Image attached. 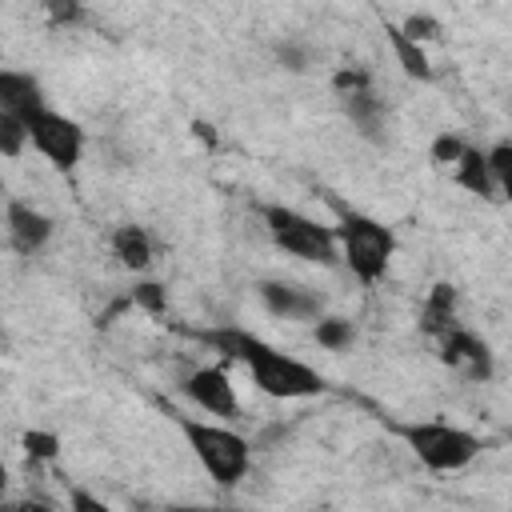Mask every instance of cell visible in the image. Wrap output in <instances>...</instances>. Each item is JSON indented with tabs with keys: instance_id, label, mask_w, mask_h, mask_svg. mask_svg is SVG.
Returning a JSON list of instances; mask_svg holds the SVG:
<instances>
[{
	"instance_id": "cell-1",
	"label": "cell",
	"mask_w": 512,
	"mask_h": 512,
	"mask_svg": "<svg viewBox=\"0 0 512 512\" xmlns=\"http://www.w3.org/2000/svg\"><path fill=\"white\" fill-rule=\"evenodd\" d=\"M196 336L204 344H212L224 360H240L248 368V376L256 380V388L272 400H312L328 388L312 364L272 348L268 340H260L244 328H212V332H196Z\"/></svg>"
},
{
	"instance_id": "cell-2",
	"label": "cell",
	"mask_w": 512,
	"mask_h": 512,
	"mask_svg": "<svg viewBox=\"0 0 512 512\" xmlns=\"http://www.w3.org/2000/svg\"><path fill=\"white\" fill-rule=\"evenodd\" d=\"M332 208H336V244H340L344 268L368 288L380 284L396 256V232L384 220H376L360 208H348L340 200H332Z\"/></svg>"
},
{
	"instance_id": "cell-3",
	"label": "cell",
	"mask_w": 512,
	"mask_h": 512,
	"mask_svg": "<svg viewBox=\"0 0 512 512\" xmlns=\"http://www.w3.org/2000/svg\"><path fill=\"white\" fill-rule=\"evenodd\" d=\"M176 428L184 432L192 456L200 460V468L220 484V488H236L248 468H252V444L248 436H240L228 424H208V420H192V416H172Z\"/></svg>"
},
{
	"instance_id": "cell-4",
	"label": "cell",
	"mask_w": 512,
	"mask_h": 512,
	"mask_svg": "<svg viewBox=\"0 0 512 512\" xmlns=\"http://www.w3.org/2000/svg\"><path fill=\"white\" fill-rule=\"evenodd\" d=\"M396 436L408 444V452L428 472H460L484 448V440L476 432L448 424V420H408V424H396Z\"/></svg>"
},
{
	"instance_id": "cell-5",
	"label": "cell",
	"mask_w": 512,
	"mask_h": 512,
	"mask_svg": "<svg viewBox=\"0 0 512 512\" xmlns=\"http://www.w3.org/2000/svg\"><path fill=\"white\" fill-rule=\"evenodd\" d=\"M260 220L272 236V244L304 264H324L332 268L340 260V244H336V228L304 216L300 208L288 204H260Z\"/></svg>"
},
{
	"instance_id": "cell-6",
	"label": "cell",
	"mask_w": 512,
	"mask_h": 512,
	"mask_svg": "<svg viewBox=\"0 0 512 512\" xmlns=\"http://www.w3.org/2000/svg\"><path fill=\"white\" fill-rule=\"evenodd\" d=\"M24 124H28V144H32L52 168L72 172V168L80 164L88 136H84V128H80L72 116L56 112V108H40V112H32Z\"/></svg>"
},
{
	"instance_id": "cell-7",
	"label": "cell",
	"mask_w": 512,
	"mask_h": 512,
	"mask_svg": "<svg viewBox=\"0 0 512 512\" xmlns=\"http://www.w3.org/2000/svg\"><path fill=\"white\" fill-rule=\"evenodd\" d=\"M184 396L192 404H200L208 416H224V420H240V396L232 388V376L224 364H204V368H192L184 376Z\"/></svg>"
},
{
	"instance_id": "cell-8",
	"label": "cell",
	"mask_w": 512,
	"mask_h": 512,
	"mask_svg": "<svg viewBox=\"0 0 512 512\" xmlns=\"http://www.w3.org/2000/svg\"><path fill=\"white\" fill-rule=\"evenodd\" d=\"M436 348H440V364H448V368H452V372H460L464 380L484 384V380H492V372H496L492 348H488L476 332H468L464 324L448 328V332L436 340Z\"/></svg>"
},
{
	"instance_id": "cell-9",
	"label": "cell",
	"mask_w": 512,
	"mask_h": 512,
	"mask_svg": "<svg viewBox=\"0 0 512 512\" xmlns=\"http://www.w3.org/2000/svg\"><path fill=\"white\" fill-rule=\"evenodd\" d=\"M260 304L280 320H320L324 316V292L296 284V280H260L256 284Z\"/></svg>"
},
{
	"instance_id": "cell-10",
	"label": "cell",
	"mask_w": 512,
	"mask_h": 512,
	"mask_svg": "<svg viewBox=\"0 0 512 512\" xmlns=\"http://www.w3.org/2000/svg\"><path fill=\"white\" fill-rule=\"evenodd\" d=\"M4 232H8L12 252L36 256V252L52 240L56 220H52L48 212H40L36 204H28V200H8V204H4Z\"/></svg>"
},
{
	"instance_id": "cell-11",
	"label": "cell",
	"mask_w": 512,
	"mask_h": 512,
	"mask_svg": "<svg viewBox=\"0 0 512 512\" xmlns=\"http://www.w3.org/2000/svg\"><path fill=\"white\" fill-rule=\"evenodd\" d=\"M340 108H344V116H348V124L356 128L360 140H368V144H384L388 140V108L376 96V88L372 92H356V96H340Z\"/></svg>"
},
{
	"instance_id": "cell-12",
	"label": "cell",
	"mask_w": 512,
	"mask_h": 512,
	"mask_svg": "<svg viewBox=\"0 0 512 512\" xmlns=\"http://www.w3.org/2000/svg\"><path fill=\"white\" fill-rule=\"evenodd\" d=\"M48 108L44 104V88L32 72H16V68H4L0 72V112L16 116V120H28L32 112Z\"/></svg>"
},
{
	"instance_id": "cell-13",
	"label": "cell",
	"mask_w": 512,
	"mask_h": 512,
	"mask_svg": "<svg viewBox=\"0 0 512 512\" xmlns=\"http://www.w3.org/2000/svg\"><path fill=\"white\" fill-rule=\"evenodd\" d=\"M112 256L128 268V272H144L152 260H156V248H152V236L144 224H116L112 228Z\"/></svg>"
},
{
	"instance_id": "cell-14",
	"label": "cell",
	"mask_w": 512,
	"mask_h": 512,
	"mask_svg": "<svg viewBox=\"0 0 512 512\" xmlns=\"http://www.w3.org/2000/svg\"><path fill=\"white\" fill-rule=\"evenodd\" d=\"M460 320H456V288L448 284V280H436L432 288H428V300H424V308H420V332L424 336H432V340H440L448 328H456Z\"/></svg>"
},
{
	"instance_id": "cell-15",
	"label": "cell",
	"mask_w": 512,
	"mask_h": 512,
	"mask_svg": "<svg viewBox=\"0 0 512 512\" xmlns=\"http://www.w3.org/2000/svg\"><path fill=\"white\" fill-rule=\"evenodd\" d=\"M384 36H388V44H392V56H396V64L404 68V76H412V80L428 84V80H432V60H428L424 44L408 40V36H404V28H400L396 20H384Z\"/></svg>"
},
{
	"instance_id": "cell-16",
	"label": "cell",
	"mask_w": 512,
	"mask_h": 512,
	"mask_svg": "<svg viewBox=\"0 0 512 512\" xmlns=\"http://www.w3.org/2000/svg\"><path fill=\"white\" fill-rule=\"evenodd\" d=\"M452 176H456V184L468 188L472 196H480V200H496V180H492V168H488V152L468 148V152L460 156V164L452 168Z\"/></svg>"
},
{
	"instance_id": "cell-17",
	"label": "cell",
	"mask_w": 512,
	"mask_h": 512,
	"mask_svg": "<svg viewBox=\"0 0 512 512\" xmlns=\"http://www.w3.org/2000/svg\"><path fill=\"white\" fill-rule=\"evenodd\" d=\"M312 336H316L320 348H328V352H344V348L356 344V324H352L348 316H320V320L312 324Z\"/></svg>"
},
{
	"instance_id": "cell-18",
	"label": "cell",
	"mask_w": 512,
	"mask_h": 512,
	"mask_svg": "<svg viewBox=\"0 0 512 512\" xmlns=\"http://www.w3.org/2000/svg\"><path fill=\"white\" fill-rule=\"evenodd\" d=\"M128 300H132V308H140L148 316H164L168 312V288L160 280H136Z\"/></svg>"
},
{
	"instance_id": "cell-19",
	"label": "cell",
	"mask_w": 512,
	"mask_h": 512,
	"mask_svg": "<svg viewBox=\"0 0 512 512\" xmlns=\"http://www.w3.org/2000/svg\"><path fill=\"white\" fill-rule=\"evenodd\" d=\"M272 56H276V64H280L284 72H308V68H312V48H308L304 40H296V36L276 40Z\"/></svg>"
},
{
	"instance_id": "cell-20",
	"label": "cell",
	"mask_w": 512,
	"mask_h": 512,
	"mask_svg": "<svg viewBox=\"0 0 512 512\" xmlns=\"http://www.w3.org/2000/svg\"><path fill=\"white\" fill-rule=\"evenodd\" d=\"M332 92L336 96H356V92H372V72L364 64H340L332 72Z\"/></svg>"
},
{
	"instance_id": "cell-21",
	"label": "cell",
	"mask_w": 512,
	"mask_h": 512,
	"mask_svg": "<svg viewBox=\"0 0 512 512\" xmlns=\"http://www.w3.org/2000/svg\"><path fill=\"white\" fill-rule=\"evenodd\" d=\"M400 28H404V36L416 40V44H432V40L444 36V24H440L432 12H408V16L400 20Z\"/></svg>"
},
{
	"instance_id": "cell-22",
	"label": "cell",
	"mask_w": 512,
	"mask_h": 512,
	"mask_svg": "<svg viewBox=\"0 0 512 512\" xmlns=\"http://www.w3.org/2000/svg\"><path fill=\"white\" fill-rule=\"evenodd\" d=\"M468 148H472V144H468L464 136H456V132H440V136L432 140L428 156H432V164H440V168H456L460 156H464Z\"/></svg>"
},
{
	"instance_id": "cell-23",
	"label": "cell",
	"mask_w": 512,
	"mask_h": 512,
	"mask_svg": "<svg viewBox=\"0 0 512 512\" xmlns=\"http://www.w3.org/2000/svg\"><path fill=\"white\" fill-rule=\"evenodd\" d=\"M24 144H28V124L16 120V116H8V112H0V152L8 160H16L24 152Z\"/></svg>"
},
{
	"instance_id": "cell-24",
	"label": "cell",
	"mask_w": 512,
	"mask_h": 512,
	"mask_svg": "<svg viewBox=\"0 0 512 512\" xmlns=\"http://www.w3.org/2000/svg\"><path fill=\"white\" fill-rule=\"evenodd\" d=\"M24 452H28L32 460H56L60 436H56V432H44V428H28V432H24Z\"/></svg>"
},
{
	"instance_id": "cell-25",
	"label": "cell",
	"mask_w": 512,
	"mask_h": 512,
	"mask_svg": "<svg viewBox=\"0 0 512 512\" xmlns=\"http://www.w3.org/2000/svg\"><path fill=\"white\" fill-rule=\"evenodd\" d=\"M44 12H48V20H52V28L84 24V8H80L76 0H48V4H44Z\"/></svg>"
},
{
	"instance_id": "cell-26",
	"label": "cell",
	"mask_w": 512,
	"mask_h": 512,
	"mask_svg": "<svg viewBox=\"0 0 512 512\" xmlns=\"http://www.w3.org/2000/svg\"><path fill=\"white\" fill-rule=\"evenodd\" d=\"M68 512H112V504H104L92 488L72 484V488H68Z\"/></svg>"
},
{
	"instance_id": "cell-27",
	"label": "cell",
	"mask_w": 512,
	"mask_h": 512,
	"mask_svg": "<svg viewBox=\"0 0 512 512\" xmlns=\"http://www.w3.org/2000/svg\"><path fill=\"white\" fill-rule=\"evenodd\" d=\"M0 512H56V508L44 504V500H8Z\"/></svg>"
},
{
	"instance_id": "cell-28",
	"label": "cell",
	"mask_w": 512,
	"mask_h": 512,
	"mask_svg": "<svg viewBox=\"0 0 512 512\" xmlns=\"http://www.w3.org/2000/svg\"><path fill=\"white\" fill-rule=\"evenodd\" d=\"M160 512H240V508H216V504H164Z\"/></svg>"
},
{
	"instance_id": "cell-29",
	"label": "cell",
	"mask_w": 512,
	"mask_h": 512,
	"mask_svg": "<svg viewBox=\"0 0 512 512\" xmlns=\"http://www.w3.org/2000/svg\"><path fill=\"white\" fill-rule=\"evenodd\" d=\"M192 132L208 144V148H216V136H212V124H204V120H192Z\"/></svg>"
},
{
	"instance_id": "cell-30",
	"label": "cell",
	"mask_w": 512,
	"mask_h": 512,
	"mask_svg": "<svg viewBox=\"0 0 512 512\" xmlns=\"http://www.w3.org/2000/svg\"><path fill=\"white\" fill-rule=\"evenodd\" d=\"M500 196H504V200H512V184H508V188H500Z\"/></svg>"
}]
</instances>
